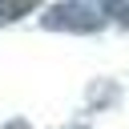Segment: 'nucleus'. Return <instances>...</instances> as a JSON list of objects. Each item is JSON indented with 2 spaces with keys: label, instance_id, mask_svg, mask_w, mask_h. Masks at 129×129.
Listing matches in <instances>:
<instances>
[{
  "label": "nucleus",
  "instance_id": "1",
  "mask_svg": "<svg viewBox=\"0 0 129 129\" xmlns=\"http://www.w3.org/2000/svg\"><path fill=\"white\" fill-rule=\"evenodd\" d=\"M105 16L97 4H52L44 16V28H56V32H97Z\"/></svg>",
  "mask_w": 129,
  "mask_h": 129
},
{
  "label": "nucleus",
  "instance_id": "2",
  "mask_svg": "<svg viewBox=\"0 0 129 129\" xmlns=\"http://www.w3.org/2000/svg\"><path fill=\"white\" fill-rule=\"evenodd\" d=\"M8 129H28V125H20V121H12V125H8Z\"/></svg>",
  "mask_w": 129,
  "mask_h": 129
}]
</instances>
